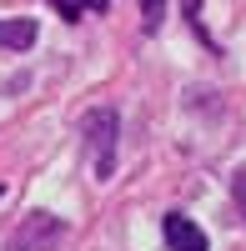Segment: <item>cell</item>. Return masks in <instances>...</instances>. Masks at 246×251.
Listing matches in <instances>:
<instances>
[{
	"mask_svg": "<svg viewBox=\"0 0 246 251\" xmlns=\"http://www.w3.org/2000/svg\"><path fill=\"white\" fill-rule=\"evenodd\" d=\"M60 226L50 211H30L25 221L10 231V241H5V251H55V241H60Z\"/></svg>",
	"mask_w": 246,
	"mask_h": 251,
	"instance_id": "7a4b0ae2",
	"label": "cell"
},
{
	"mask_svg": "<svg viewBox=\"0 0 246 251\" xmlns=\"http://www.w3.org/2000/svg\"><path fill=\"white\" fill-rule=\"evenodd\" d=\"M161 231H166L171 251H206V231H201L191 216H181V211H171L166 221H161Z\"/></svg>",
	"mask_w": 246,
	"mask_h": 251,
	"instance_id": "3957f363",
	"label": "cell"
},
{
	"mask_svg": "<svg viewBox=\"0 0 246 251\" xmlns=\"http://www.w3.org/2000/svg\"><path fill=\"white\" fill-rule=\"evenodd\" d=\"M80 136H86L96 181H111V171H116V141H121V116H116V106H96V111H86Z\"/></svg>",
	"mask_w": 246,
	"mask_h": 251,
	"instance_id": "6da1fadb",
	"label": "cell"
},
{
	"mask_svg": "<svg viewBox=\"0 0 246 251\" xmlns=\"http://www.w3.org/2000/svg\"><path fill=\"white\" fill-rule=\"evenodd\" d=\"M30 46H35V20L30 15L5 20V50H30Z\"/></svg>",
	"mask_w": 246,
	"mask_h": 251,
	"instance_id": "277c9868",
	"label": "cell"
},
{
	"mask_svg": "<svg viewBox=\"0 0 246 251\" xmlns=\"http://www.w3.org/2000/svg\"><path fill=\"white\" fill-rule=\"evenodd\" d=\"M161 20H166V0H141V25L161 30Z\"/></svg>",
	"mask_w": 246,
	"mask_h": 251,
	"instance_id": "5b68a950",
	"label": "cell"
},
{
	"mask_svg": "<svg viewBox=\"0 0 246 251\" xmlns=\"http://www.w3.org/2000/svg\"><path fill=\"white\" fill-rule=\"evenodd\" d=\"M231 201H236V211L246 221V166H236V176H231Z\"/></svg>",
	"mask_w": 246,
	"mask_h": 251,
	"instance_id": "8992f818",
	"label": "cell"
},
{
	"mask_svg": "<svg viewBox=\"0 0 246 251\" xmlns=\"http://www.w3.org/2000/svg\"><path fill=\"white\" fill-rule=\"evenodd\" d=\"M0 46H5V20H0Z\"/></svg>",
	"mask_w": 246,
	"mask_h": 251,
	"instance_id": "52a82bcc",
	"label": "cell"
}]
</instances>
